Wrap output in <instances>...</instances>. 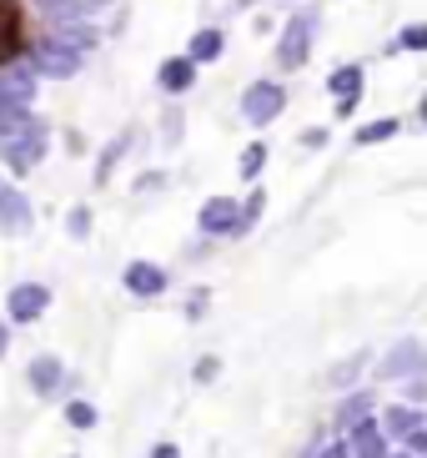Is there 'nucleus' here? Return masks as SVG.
<instances>
[{"label":"nucleus","instance_id":"f257e3e1","mask_svg":"<svg viewBox=\"0 0 427 458\" xmlns=\"http://www.w3.org/2000/svg\"><path fill=\"white\" fill-rule=\"evenodd\" d=\"M46 147H51V131H46V122L40 116H30L21 131L0 147V162H5V176H26V172H36L40 162H46Z\"/></svg>","mask_w":427,"mask_h":458},{"label":"nucleus","instance_id":"f03ea898","mask_svg":"<svg viewBox=\"0 0 427 458\" xmlns=\"http://www.w3.org/2000/svg\"><path fill=\"white\" fill-rule=\"evenodd\" d=\"M312 36H317V11H297L277 36V71H302L312 61Z\"/></svg>","mask_w":427,"mask_h":458},{"label":"nucleus","instance_id":"7ed1b4c3","mask_svg":"<svg viewBox=\"0 0 427 458\" xmlns=\"http://www.w3.org/2000/svg\"><path fill=\"white\" fill-rule=\"evenodd\" d=\"M26 61H30V71H36V76H46V81H66V76H76V71L86 66V55L71 51L66 41H55V36H40V41H30Z\"/></svg>","mask_w":427,"mask_h":458},{"label":"nucleus","instance_id":"20e7f679","mask_svg":"<svg viewBox=\"0 0 427 458\" xmlns=\"http://www.w3.org/2000/svg\"><path fill=\"white\" fill-rule=\"evenodd\" d=\"M281 111H287V86L281 81H267V76H262V81H252L247 91H241V122L256 126V131L272 126Z\"/></svg>","mask_w":427,"mask_h":458},{"label":"nucleus","instance_id":"39448f33","mask_svg":"<svg viewBox=\"0 0 427 458\" xmlns=\"http://www.w3.org/2000/svg\"><path fill=\"white\" fill-rule=\"evenodd\" d=\"M30 36H26V0H0V71L26 61Z\"/></svg>","mask_w":427,"mask_h":458},{"label":"nucleus","instance_id":"423d86ee","mask_svg":"<svg viewBox=\"0 0 427 458\" xmlns=\"http://www.w3.org/2000/svg\"><path fill=\"white\" fill-rule=\"evenodd\" d=\"M30 227H36V207H30V197L0 172V237H30Z\"/></svg>","mask_w":427,"mask_h":458},{"label":"nucleus","instance_id":"0eeeda50","mask_svg":"<svg viewBox=\"0 0 427 458\" xmlns=\"http://www.w3.org/2000/svg\"><path fill=\"white\" fill-rule=\"evenodd\" d=\"M197 227L206 237H237V197H206L197 212Z\"/></svg>","mask_w":427,"mask_h":458},{"label":"nucleus","instance_id":"6e6552de","mask_svg":"<svg viewBox=\"0 0 427 458\" xmlns=\"http://www.w3.org/2000/svg\"><path fill=\"white\" fill-rule=\"evenodd\" d=\"M111 0H36V11L51 21V26H66V21H96Z\"/></svg>","mask_w":427,"mask_h":458},{"label":"nucleus","instance_id":"1a4fd4ad","mask_svg":"<svg viewBox=\"0 0 427 458\" xmlns=\"http://www.w3.org/2000/svg\"><path fill=\"white\" fill-rule=\"evenodd\" d=\"M197 76H201V66H191L187 55H166V61L156 66V86L166 96H187L191 86H197Z\"/></svg>","mask_w":427,"mask_h":458},{"label":"nucleus","instance_id":"9d476101","mask_svg":"<svg viewBox=\"0 0 427 458\" xmlns=\"http://www.w3.org/2000/svg\"><path fill=\"white\" fill-rule=\"evenodd\" d=\"M181 55H187L191 66H212V61H222V55H227V30L222 26H201L197 36L187 41Z\"/></svg>","mask_w":427,"mask_h":458},{"label":"nucleus","instance_id":"9b49d317","mask_svg":"<svg viewBox=\"0 0 427 458\" xmlns=\"http://www.w3.org/2000/svg\"><path fill=\"white\" fill-rule=\"evenodd\" d=\"M362 91H367V66L362 61H347V66H337L327 76V96L332 101H362Z\"/></svg>","mask_w":427,"mask_h":458},{"label":"nucleus","instance_id":"f8f14e48","mask_svg":"<svg viewBox=\"0 0 427 458\" xmlns=\"http://www.w3.org/2000/svg\"><path fill=\"white\" fill-rule=\"evenodd\" d=\"M46 302H51V293L40 283H26V287H15L11 297H5V308H11V323H36L40 312H46Z\"/></svg>","mask_w":427,"mask_h":458},{"label":"nucleus","instance_id":"ddd939ff","mask_svg":"<svg viewBox=\"0 0 427 458\" xmlns=\"http://www.w3.org/2000/svg\"><path fill=\"white\" fill-rule=\"evenodd\" d=\"M126 293L161 297L166 293V267H161V262H131V267H126Z\"/></svg>","mask_w":427,"mask_h":458},{"label":"nucleus","instance_id":"4468645a","mask_svg":"<svg viewBox=\"0 0 427 458\" xmlns=\"http://www.w3.org/2000/svg\"><path fill=\"white\" fill-rule=\"evenodd\" d=\"M392 136H402V116H377V122H367V126L352 131V147H382V141H392Z\"/></svg>","mask_w":427,"mask_h":458},{"label":"nucleus","instance_id":"2eb2a0df","mask_svg":"<svg viewBox=\"0 0 427 458\" xmlns=\"http://www.w3.org/2000/svg\"><path fill=\"white\" fill-rule=\"evenodd\" d=\"M131 141H136V131H121L116 141H111V147L96 157V172H91V176H96V187H106V182H111V172H116V162L126 157V147H131Z\"/></svg>","mask_w":427,"mask_h":458},{"label":"nucleus","instance_id":"dca6fc26","mask_svg":"<svg viewBox=\"0 0 427 458\" xmlns=\"http://www.w3.org/2000/svg\"><path fill=\"white\" fill-rule=\"evenodd\" d=\"M262 212H267V191L252 187V191H247V197L237 202V237H247V232L262 222Z\"/></svg>","mask_w":427,"mask_h":458},{"label":"nucleus","instance_id":"f3484780","mask_svg":"<svg viewBox=\"0 0 427 458\" xmlns=\"http://www.w3.org/2000/svg\"><path fill=\"white\" fill-rule=\"evenodd\" d=\"M26 122H30V106H15V101H5V96H0V147H5V141H11V136L21 131Z\"/></svg>","mask_w":427,"mask_h":458},{"label":"nucleus","instance_id":"a211bd4d","mask_svg":"<svg viewBox=\"0 0 427 458\" xmlns=\"http://www.w3.org/2000/svg\"><path fill=\"white\" fill-rule=\"evenodd\" d=\"M267 162H272L267 141H252V147L241 151V166H237V172H241V182H252V187H256V176H262V166H267Z\"/></svg>","mask_w":427,"mask_h":458},{"label":"nucleus","instance_id":"6ab92c4d","mask_svg":"<svg viewBox=\"0 0 427 458\" xmlns=\"http://www.w3.org/2000/svg\"><path fill=\"white\" fill-rule=\"evenodd\" d=\"M91 227H96V212L86 202H76L66 212V237H71V242H86V237H91Z\"/></svg>","mask_w":427,"mask_h":458},{"label":"nucleus","instance_id":"aec40b11","mask_svg":"<svg viewBox=\"0 0 427 458\" xmlns=\"http://www.w3.org/2000/svg\"><path fill=\"white\" fill-rule=\"evenodd\" d=\"M402 51H413V55H417V51H427V26H423V21L402 26V36L388 46V55H402Z\"/></svg>","mask_w":427,"mask_h":458},{"label":"nucleus","instance_id":"412c9836","mask_svg":"<svg viewBox=\"0 0 427 458\" xmlns=\"http://www.w3.org/2000/svg\"><path fill=\"white\" fill-rule=\"evenodd\" d=\"M161 187H166V172H141L131 182V191H161Z\"/></svg>","mask_w":427,"mask_h":458},{"label":"nucleus","instance_id":"4be33fe9","mask_svg":"<svg viewBox=\"0 0 427 458\" xmlns=\"http://www.w3.org/2000/svg\"><path fill=\"white\" fill-rule=\"evenodd\" d=\"M297 141H302L307 151H322V147H327V131H322V126H312V131H302Z\"/></svg>","mask_w":427,"mask_h":458},{"label":"nucleus","instance_id":"5701e85b","mask_svg":"<svg viewBox=\"0 0 427 458\" xmlns=\"http://www.w3.org/2000/svg\"><path fill=\"white\" fill-rule=\"evenodd\" d=\"M0 352H5V327H0Z\"/></svg>","mask_w":427,"mask_h":458}]
</instances>
